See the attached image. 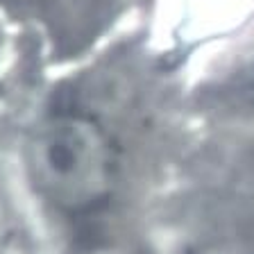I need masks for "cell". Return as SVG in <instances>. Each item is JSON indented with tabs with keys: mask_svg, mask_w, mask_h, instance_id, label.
<instances>
[{
	"mask_svg": "<svg viewBox=\"0 0 254 254\" xmlns=\"http://www.w3.org/2000/svg\"><path fill=\"white\" fill-rule=\"evenodd\" d=\"M30 173L48 202L64 213H89L109 200L116 182L114 148L84 116H55L30 143Z\"/></svg>",
	"mask_w": 254,
	"mask_h": 254,
	"instance_id": "1",
	"label": "cell"
}]
</instances>
